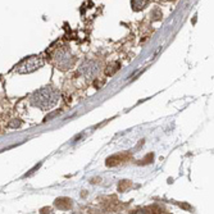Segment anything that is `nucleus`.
I'll return each mask as SVG.
<instances>
[{"mask_svg":"<svg viewBox=\"0 0 214 214\" xmlns=\"http://www.w3.org/2000/svg\"><path fill=\"white\" fill-rule=\"evenodd\" d=\"M58 100H59V92L52 86L42 87L39 91L33 92V95L31 96V104L42 110L55 106L58 104Z\"/></svg>","mask_w":214,"mask_h":214,"instance_id":"f257e3e1","label":"nucleus"},{"mask_svg":"<svg viewBox=\"0 0 214 214\" xmlns=\"http://www.w3.org/2000/svg\"><path fill=\"white\" fill-rule=\"evenodd\" d=\"M42 66H44V59H42L41 56L33 55V56H30V58L23 59L17 66L16 71L21 75H26V73H31L33 71L39 69Z\"/></svg>","mask_w":214,"mask_h":214,"instance_id":"f03ea898","label":"nucleus"},{"mask_svg":"<svg viewBox=\"0 0 214 214\" xmlns=\"http://www.w3.org/2000/svg\"><path fill=\"white\" fill-rule=\"evenodd\" d=\"M96 72H97V66L95 63H92V62L86 63L85 66L81 67V73H85L86 76H92Z\"/></svg>","mask_w":214,"mask_h":214,"instance_id":"7ed1b4c3","label":"nucleus"},{"mask_svg":"<svg viewBox=\"0 0 214 214\" xmlns=\"http://www.w3.org/2000/svg\"><path fill=\"white\" fill-rule=\"evenodd\" d=\"M55 206L58 209H68V208L72 206V201H71L69 199H67V197H60V199H56Z\"/></svg>","mask_w":214,"mask_h":214,"instance_id":"20e7f679","label":"nucleus"},{"mask_svg":"<svg viewBox=\"0 0 214 214\" xmlns=\"http://www.w3.org/2000/svg\"><path fill=\"white\" fill-rule=\"evenodd\" d=\"M21 124H22V122H21L19 119H13V120H10V122H9L8 127L9 128H18Z\"/></svg>","mask_w":214,"mask_h":214,"instance_id":"39448f33","label":"nucleus"},{"mask_svg":"<svg viewBox=\"0 0 214 214\" xmlns=\"http://www.w3.org/2000/svg\"><path fill=\"white\" fill-rule=\"evenodd\" d=\"M40 166H41V163H40V164H37V166H35V167H33V168H32V169L30 170V172L25 174V177H30V176H31L32 173H35V172H36V170H37V169L40 168Z\"/></svg>","mask_w":214,"mask_h":214,"instance_id":"423d86ee","label":"nucleus"},{"mask_svg":"<svg viewBox=\"0 0 214 214\" xmlns=\"http://www.w3.org/2000/svg\"><path fill=\"white\" fill-rule=\"evenodd\" d=\"M56 114H59V112H54V113H52V114H49V116H46L45 117V120H49V119H52L53 117H55Z\"/></svg>","mask_w":214,"mask_h":214,"instance_id":"0eeeda50","label":"nucleus"}]
</instances>
